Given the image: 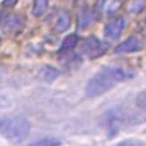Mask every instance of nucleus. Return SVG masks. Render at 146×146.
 Wrapping results in <instances>:
<instances>
[{
  "label": "nucleus",
  "mask_w": 146,
  "mask_h": 146,
  "mask_svg": "<svg viewBox=\"0 0 146 146\" xmlns=\"http://www.w3.org/2000/svg\"><path fill=\"white\" fill-rule=\"evenodd\" d=\"M52 26H53V31L59 32V34L64 32V31H67L68 26H70V14H68L67 11H59L53 18Z\"/></svg>",
  "instance_id": "nucleus-7"
},
{
  "label": "nucleus",
  "mask_w": 146,
  "mask_h": 146,
  "mask_svg": "<svg viewBox=\"0 0 146 146\" xmlns=\"http://www.w3.org/2000/svg\"><path fill=\"white\" fill-rule=\"evenodd\" d=\"M40 76H41V79H44L46 82H52L53 79H56V78L59 76V72L56 70V68L50 67V66H46V67L41 68Z\"/></svg>",
  "instance_id": "nucleus-11"
},
{
  "label": "nucleus",
  "mask_w": 146,
  "mask_h": 146,
  "mask_svg": "<svg viewBox=\"0 0 146 146\" xmlns=\"http://www.w3.org/2000/svg\"><path fill=\"white\" fill-rule=\"evenodd\" d=\"M78 43H79V36L78 35H75V34L67 35L66 38H64L62 44H61V52H67V50H70V49H75Z\"/></svg>",
  "instance_id": "nucleus-12"
},
{
  "label": "nucleus",
  "mask_w": 146,
  "mask_h": 146,
  "mask_svg": "<svg viewBox=\"0 0 146 146\" xmlns=\"http://www.w3.org/2000/svg\"><path fill=\"white\" fill-rule=\"evenodd\" d=\"M105 52V44L96 36H88L82 41V53L88 58H98Z\"/></svg>",
  "instance_id": "nucleus-4"
},
{
  "label": "nucleus",
  "mask_w": 146,
  "mask_h": 146,
  "mask_svg": "<svg viewBox=\"0 0 146 146\" xmlns=\"http://www.w3.org/2000/svg\"><path fill=\"white\" fill-rule=\"evenodd\" d=\"M29 146H61V141L53 137H49V139H41L35 143H31Z\"/></svg>",
  "instance_id": "nucleus-14"
},
{
  "label": "nucleus",
  "mask_w": 146,
  "mask_h": 146,
  "mask_svg": "<svg viewBox=\"0 0 146 146\" xmlns=\"http://www.w3.org/2000/svg\"><path fill=\"white\" fill-rule=\"evenodd\" d=\"M47 0H34V6H32V15L41 17L47 9Z\"/></svg>",
  "instance_id": "nucleus-13"
},
{
  "label": "nucleus",
  "mask_w": 146,
  "mask_h": 146,
  "mask_svg": "<svg viewBox=\"0 0 146 146\" xmlns=\"http://www.w3.org/2000/svg\"><path fill=\"white\" fill-rule=\"evenodd\" d=\"M15 3H17V0H5V2H3V5H5V6H8V8H12Z\"/></svg>",
  "instance_id": "nucleus-17"
},
{
  "label": "nucleus",
  "mask_w": 146,
  "mask_h": 146,
  "mask_svg": "<svg viewBox=\"0 0 146 146\" xmlns=\"http://www.w3.org/2000/svg\"><path fill=\"white\" fill-rule=\"evenodd\" d=\"M126 21L123 17H114L111 18L104 27V35L107 40H117L122 35V32L125 31Z\"/></svg>",
  "instance_id": "nucleus-5"
},
{
  "label": "nucleus",
  "mask_w": 146,
  "mask_h": 146,
  "mask_svg": "<svg viewBox=\"0 0 146 146\" xmlns=\"http://www.w3.org/2000/svg\"><path fill=\"white\" fill-rule=\"evenodd\" d=\"M145 5H146V0H128L125 8L129 14H139L143 11Z\"/></svg>",
  "instance_id": "nucleus-10"
},
{
  "label": "nucleus",
  "mask_w": 146,
  "mask_h": 146,
  "mask_svg": "<svg viewBox=\"0 0 146 146\" xmlns=\"http://www.w3.org/2000/svg\"><path fill=\"white\" fill-rule=\"evenodd\" d=\"M31 123L21 116H6L0 119V134L11 143H21L29 135Z\"/></svg>",
  "instance_id": "nucleus-2"
},
{
  "label": "nucleus",
  "mask_w": 146,
  "mask_h": 146,
  "mask_svg": "<svg viewBox=\"0 0 146 146\" xmlns=\"http://www.w3.org/2000/svg\"><path fill=\"white\" fill-rule=\"evenodd\" d=\"M122 8V0H102L99 5V9L104 15H114Z\"/></svg>",
  "instance_id": "nucleus-9"
},
{
  "label": "nucleus",
  "mask_w": 146,
  "mask_h": 146,
  "mask_svg": "<svg viewBox=\"0 0 146 146\" xmlns=\"http://www.w3.org/2000/svg\"><path fill=\"white\" fill-rule=\"evenodd\" d=\"M93 20H94L93 11L88 6H82L79 14H78V27L79 29H87V27L91 26Z\"/></svg>",
  "instance_id": "nucleus-8"
},
{
  "label": "nucleus",
  "mask_w": 146,
  "mask_h": 146,
  "mask_svg": "<svg viewBox=\"0 0 146 146\" xmlns=\"http://www.w3.org/2000/svg\"><path fill=\"white\" fill-rule=\"evenodd\" d=\"M134 76V72L125 67H105L99 70L88 81L85 87V94L88 98H98V96L113 90L120 82L128 81Z\"/></svg>",
  "instance_id": "nucleus-1"
},
{
  "label": "nucleus",
  "mask_w": 146,
  "mask_h": 146,
  "mask_svg": "<svg viewBox=\"0 0 146 146\" xmlns=\"http://www.w3.org/2000/svg\"><path fill=\"white\" fill-rule=\"evenodd\" d=\"M143 49V40L139 35H131L116 47V53H134Z\"/></svg>",
  "instance_id": "nucleus-6"
},
{
  "label": "nucleus",
  "mask_w": 146,
  "mask_h": 146,
  "mask_svg": "<svg viewBox=\"0 0 146 146\" xmlns=\"http://www.w3.org/2000/svg\"><path fill=\"white\" fill-rule=\"evenodd\" d=\"M117 146H145V143L140 140H125L122 143H119Z\"/></svg>",
  "instance_id": "nucleus-15"
},
{
  "label": "nucleus",
  "mask_w": 146,
  "mask_h": 146,
  "mask_svg": "<svg viewBox=\"0 0 146 146\" xmlns=\"http://www.w3.org/2000/svg\"><path fill=\"white\" fill-rule=\"evenodd\" d=\"M137 105H139L141 110H146V93L139 96V99H137Z\"/></svg>",
  "instance_id": "nucleus-16"
},
{
  "label": "nucleus",
  "mask_w": 146,
  "mask_h": 146,
  "mask_svg": "<svg viewBox=\"0 0 146 146\" xmlns=\"http://www.w3.org/2000/svg\"><path fill=\"white\" fill-rule=\"evenodd\" d=\"M25 20L15 12H2L0 14V27L3 32H6L9 35H15L17 32L21 31Z\"/></svg>",
  "instance_id": "nucleus-3"
},
{
  "label": "nucleus",
  "mask_w": 146,
  "mask_h": 146,
  "mask_svg": "<svg viewBox=\"0 0 146 146\" xmlns=\"http://www.w3.org/2000/svg\"><path fill=\"white\" fill-rule=\"evenodd\" d=\"M0 43H2V40H0Z\"/></svg>",
  "instance_id": "nucleus-18"
}]
</instances>
